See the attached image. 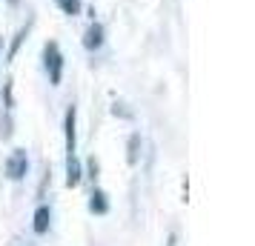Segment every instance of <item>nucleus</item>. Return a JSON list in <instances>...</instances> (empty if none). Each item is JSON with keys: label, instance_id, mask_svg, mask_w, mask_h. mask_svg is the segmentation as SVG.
I'll list each match as a JSON object with an SVG mask.
<instances>
[{"label": "nucleus", "instance_id": "4", "mask_svg": "<svg viewBox=\"0 0 255 246\" xmlns=\"http://www.w3.org/2000/svg\"><path fill=\"white\" fill-rule=\"evenodd\" d=\"M81 180H83V164H81V158L72 152V155H66V186L75 189V186H81Z\"/></svg>", "mask_w": 255, "mask_h": 246}, {"label": "nucleus", "instance_id": "8", "mask_svg": "<svg viewBox=\"0 0 255 246\" xmlns=\"http://www.w3.org/2000/svg\"><path fill=\"white\" fill-rule=\"evenodd\" d=\"M138 158H140V135L135 132V135L129 138V146H127V164L135 166L138 164Z\"/></svg>", "mask_w": 255, "mask_h": 246}, {"label": "nucleus", "instance_id": "5", "mask_svg": "<svg viewBox=\"0 0 255 246\" xmlns=\"http://www.w3.org/2000/svg\"><path fill=\"white\" fill-rule=\"evenodd\" d=\"M104 23H89V29H86V35H83V49L86 52H98V49L104 46Z\"/></svg>", "mask_w": 255, "mask_h": 246}, {"label": "nucleus", "instance_id": "3", "mask_svg": "<svg viewBox=\"0 0 255 246\" xmlns=\"http://www.w3.org/2000/svg\"><path fill=\"white\" fill-rule=\"evenodd\" d=\"M75 126H78V109L69 106V109H66V117H63V129H66V155L75 152V143H78V132H75Z\"/></svg>", "mask_w": 255, "mask_h": 246}, {"label": "nucleus", "instance_id": "1", "mask_svg": "<svg viewBox=\"0 0 255 246\" xmlns=\"http://www.w3.org/2000/svg\"><path fill=\"white\" fill-rule=\"evenodd\" d=\"M43 69L49 75V83L60 86V81H63V52H60V46L55 40H49L43 46Z\"/></svg>", "mask_w": 255, "mask_h": 246}, {"label": "nucleus", "instance_id": "2", "mask_svg": "<svg viewBox=\"0 0 255 246\" xmlns=\"http://www.w3.org/2000/svg\"><path fill=\"white\" fill-rule=\"evenodd\" d=\"M29 172V155L26 149H12V155L6 158V177L9 180H23Z\"/></svg>", "mask_w": 255, "mask_h": 246}, {"label": "nucleus", "instance_id": "9", "mask_svg": "<svg viewBox=\"0 0 255 246\" xmlns=\"http://www.w3.org/2000/svg\"><path fill=\"white\" fill-rule=\"evenodd\" d=\"M58 6L63 9V14H69V17H78L81 14V0H58Z\"/></svg>", "mask_w": 255, "mask_h": 246}, {"label": "nucleus", "instance_id": "6", "mask_svg": "<svg viewBox=\"0 0 255 246\" xmlns=\"http://www.w3.org/2000/svg\"><path fill=\"white\" fill-rule=\"evenodd\" d=\"M89 212L92 215H106L109 212V198H106L104 189H92V195H89Z\"/></svg>", "mask_w": 255, "mask_h": 246}, {"label": "nucleus", "instance_id": "7", "mask_svg": "<svg viewBox=\"0 0 255 246\" xmlns=\"http://www.w3.org/2000/svg\"><path fill=\"white\" fill-rule=\"evenodd\" d=\"M49 223H52V212H49V206H37L35 218H32V229H35V235H46Z\"/></svg>", "mask_w": 255, "mask_h": 246}, {"label": "nucleus", "instance_id": "10", "mask_svg": "<svg viewBox=\"0 0 255 246\" xmlns=\"http://www.w3.org/2000/svg\"><path fill=\"white\" fill-rule=\"evenodd\" d=\"M26 35H29V26H23V29L17 32V37H14V40H12V49H9V60H12L14 55H17V49H20V43H23V40H26Z\"/></svg>", "mask_w": 255, "mask_h": 246}]
</instances>
